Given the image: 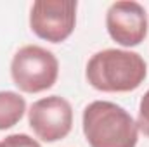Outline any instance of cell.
Returning <instances> with one entry per match:
<instances>
[{"instance_id":"cell-1","label":"cell","mask_w":149,"mask_h":147,"mask_svg":"<svg viewBox=\"0 0 149 147\" xmlns=\"http://www.w3.org/2000/svg\"><path fill=\"white\" fill-rule=\"evenodd\" d=\"M87 81L101 92H132L142 85L148 74L146 61L132 50L106 49L87 62Z\"/></svg>"},{"instance_id":"cell-2","label":"cell","mask_w":149,"mask_h":147,"mask_svg":"<svg viewBox=\"0 0 149 147\" xmlns=\"http://www.w3.org/2000/svg\"><path fill=\"white\" fill-rule=\"evenodd\" d=\"M83 135L90 147H135L139 128L121 106L94 101L83 109Z\"/></svg>"},{"instance_id":"cell-3","label":"cell","mask_w":149,"mask_h":147,"mask_svg":"<svg viewBox=\"0 0 149 147\" xmlns=\"http://www.w3.org/2000/svg\"><path fill=\"white\" fill-rule=\"evenodd\" d=\"M57 74L59 62L56 55L40 45L21 47L10 62V76L14 85L26 94L49 90L56 83Z\"/></svg>"},{"instance_id":"cell-4","label":"cell","mask_w":149,"mask_h":147,"mask_svg":"<svg viewBox=\"0 0 149 147\" xmlns=\"http://www.w3.org/2000/svg\"><path fill=\"white\" fill-rule=\"evenodd\" d=\"M74 0H37L30 12V28L42 40L59 43L73 33L76 23Z\"/></svg>"},{"instance_id":"cell-5","label":"cell","mask_w":149,"mask_h":147,"mask_svg":"<svg viewBox=\"0 0 149 147\" xmlns=\"http://www.w3.org/2000/svg\"><path fill=\"white\" fill-rule=\"evenodd\" d=\"M28 123L35 135L43 142H57L71 132V104L59 95L43 97L31 104L28 111Z\"/></svg>"},{"instance_id":"cell-6","label":"cell","mask_w":149,"mask_h":147,"mask_svg":"<svg viewBox=\"0 0 149 147\" xmlns=\"http://www.w3.org/2000/svg\"><path fill=\"white\" fill-rule=\"evenodd\" d=\"M106 28L116 43L123 47H135L148 37L146 9L132 0L114 2L106 12Z\"/></svg>"},{"instance_id":"cell-7","label":"cell","mask_w":149,"mask_h":147,"mask_svg":"<svg viewBox=\"0 0 149 147\" xmlns=\"http://www.w3.org/2000/svg\"><path fill=\"white\" fill-rule=\"evenodd\" d=\"M26 111V101L16 92H0V130L17 125Z\"/></svg>"},{"instance_id":"cell-8","label":"cell","mask_w":149,"mask_h":147,"mask_svg":"<svg viewBox=\"0 0 149 147\" xmlns=\"http://www.w3.org/2000/svg\"><path fill=\"white\" fill-rule=\"evenodd\" d=\"M137 128L149 137V90L144 94L139 104V114H137Z\"/></svg>"},{"instance_id":"cell-9","label":"cell","mask_w":149,"mask_h":147,"mask_svg":"<svg viewBox=\"0 0 149 147\" xmlns=\"http://www.w3.org/2000/svg\"><path fill=\"white\" fill-rule=\"evenodd\" d=\"M5 147H42L37 140L26 133H12L3 139L2 142Z\"/></svg>"},{"instance_id":"cell-10","label":"cell","mask_w":149,"mask_h":147,"mask_svg":"<svg viewBox=\"0 0 149 147\" xmlns=\"http://www.w3.org/2000/svg\"><path fill=\"white\" fill-rule=\"evenodd\" d=\"M0 147H5V146H3V144H2V142H0Z\"/></svg>"}]
</instances>
